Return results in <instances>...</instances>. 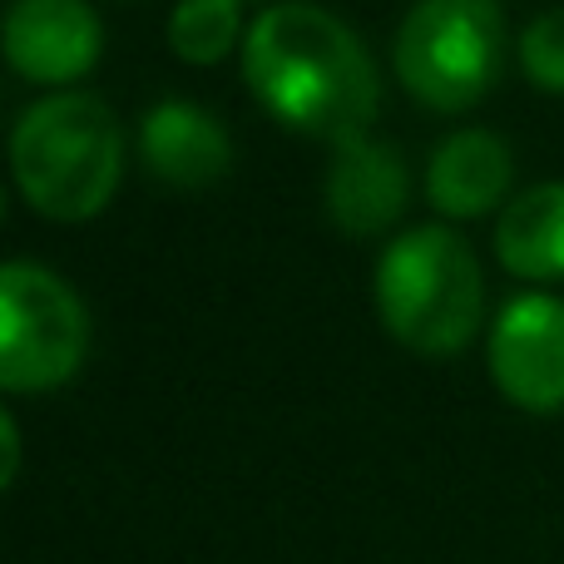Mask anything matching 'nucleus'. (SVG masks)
I'll return each instance as SVG.
<instances>
[{
	"instance_id": "8",
	"label": "nucleus",
	"mask_w": 564,
	"mask_h": 564,
	"mask_svg": "<svg viewBox=\"0 0 564 564\" xmlns=\"http://www.w3.org/2000/svg\"><path fill=\"white\" fill-rule=\"evenodd\" d=\"M411 174L401 154L381 139H347L337 144L327 174V214L347 238H377L406 214Z\"/></svg>"
},
{
	"instance_id": "3",
	"label": "nucleus",
	"mask_w": 564,
	"mask_h": 564,
	"mask_svg": "<svg viewBox=\"0 0 564 564\" xmlns=\"http://www.w3.org/2000/svg\"><path fill=\"white\" fill-rule=\"evenodd\" d=\"M486 307V282L470 243L451 228H411L377 263L381 327L416 357H456L470 347Z\"/></svg>"
},
{
	"instance_id": "9",
	"label": "nucleus",
	"mask_w": 564,
	"mask_h": 564,
	"mask_svg": "<svg viewBox=\"0 0 564 564\" xmlns=\"http://www.w3.org/2000/svg\"><path fill=\"white\" fill-rule=\"evenodd\" d=\"M139 154H144L149 174L169 188H208L234 164L224 124L188 99H164L149 109L144 129H139Z\"/></svg>"
},
{
	"instance_id": "13",
	"label": "nucleus",
	"mask_w": 564,
	"mask_h": 564,
	"mask_svg": "<svg viewBox=\"0 0 564 564\" xmlns=\"http://www.w3.org/2000/svg\"><path fill=\"white\" fill-rule=\"evenodd\" d=\"M520 69L535 89L564 95V6L545 10L520 30Z\"/></svg>"
},
{
	"instance_id": "10",
	"label": "nucleus",
	"mask_w": 564,
	"mask_h": 564,
	"mask_svg": "<svg viewBox=\"0 0 564 564\" xmlns=\"http://www.w3.org/2000/svg\"><path fill=\"white\" fill-rule=\"evenodd\" d=\"M516 159L510 144L490 129H460L431 154L426 198L446 218H480L510 194Z\"/></svg>"
},
{
	"instance_id": "6",
	"label": "nucleus",
	"mask_w": 564,
	"mask_h": 564,
	"mask_svg": "<svg viewBox=\"0 0 564 564\" xmlns=\"http://www.w3.org/2000/svg\"><path fill=\"white\" fill-rule=\"evenodd\" d=\"M490 377L510 406L530 416L564 411V302L520 292L490 327Z\"/></svg>"
},
{
	"instance_id": "12",
	"label": "nucleus",
	"mask_w": 564,
	"mask_h": 564,
	"mask_svg": "<svg viewBox=\"0 0 564 564\" xmlns=\"http://www.w3.org/2000/svg\"><path fill=\"white\" fill-rule=\"evenodd\" d=\"M243 35L238 0H178L169 15V45L188 65H218Z\"/></svg>"
},
{
	"instance_id": "14",
	"label": "nucleus",
	"mask_w": 564,
	"mask_h": 564,
	"mask_svg": "<svg viewBox=\"0 0 564 564\" xmlns=\"http://www.w3.org/2000/svg\"><path fill=\"white\" fill-rule=\"evenodd\" d=\"M0 446H6V460H0V486H15L20 470V426L10 411H0Z\"/></svg>"
},
{
	"instance_id": "11",
	"label": "nucleus",
	"mask_w": 564,
	"mask_h": 564,
	"mask_svg": "<svg viewBox=\"0 0 564 564\" xmlns=\"http://www.w3.org/2000/svg\"><path fill=\"white\" fill-rule=\"evenodd\" d=\"M496 258L525 282L564 278V184H535L506 204L496 224Z\"/></svg>"
},
{
	"instance_id": "5",
	"label": "nucleus",
	"mask_w": 564,
	"mask_h": 564,
	"mask_svg": "<svg viewBox=\"0 0 564 564\" xmlns=\"http://www.w3.org/2000/svg\"><path fill=\"white\" fill-rule=\"evenodd\" d=\"M89 347V312L65 278L40 263L0 268V387L40 397L65 387Z\"/></svg>"
},
{
	"instance_id": "2",
	"label": "nucleus",
	"mask_w": 564,
	"mask_h": 564,
	"mask_svg": "<svg viewBox=\"0 0 564 564\" xmlns=\"http://www.w3.org/2000/svg\"><path fill=\"white\" fill-rule=\"evenodd\" d=\"M10 174L40 218L79 224L115 198L124 174V134L89 89H59L20 115L10 134Z\"/></svg>"
},
{
	"instance_id": "4",
	"label": "nucleus",
	"mask_w": 564,
	"mask_h": 564,
	"mask_svg": "<svg viewBox=\"0 0 564 564\" xmlns=\"http://www.w3.org/2000/svg\"><path fill=\"white\" fill-rule=\"evenodd\" d=\"M397 79L416 105L460 115L480 105L506 65V15L496 0H416L397 30Z\"/></svg>"
},
{
	"instance_id": "1",
	"label": "nucleus",
	"mask_w": 564,
	"mask_h": 564,
	"mask_svg": "<svg viewBox=\"0 0 564 564\" xmlns=\"http://www.w3.org/2000/svg\"><path fill=\"white\" fill-rule=\"evenodd\" d=\"M243 75L258 105L288 129L347 144L377 115L381 79L357 30L332 10L282 0L243 35Z\"/></svg>"
},
{
	"instance_id": "7",
	"label": "nucleus",
	"mask_w": 564,
	"mask_h": 564,
	"mask_svg": "<svg viewBox=\"0 0 564 564\" xmlns=\"http://www.w3.org/2000/svg\"><path fill=\"white\" fill-rule=\"evenodd\" d=\"M99 15L85 0H15L6 15V59L30 85H69L99 59Z\"/></svg>"
}]
</instances>
